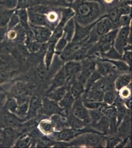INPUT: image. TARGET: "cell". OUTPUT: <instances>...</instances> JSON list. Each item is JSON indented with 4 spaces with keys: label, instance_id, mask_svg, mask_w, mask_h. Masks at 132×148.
<instances>
[{
    "label": "cell",
    "instance_id": "1",
    "mask_svg": "<svg viewBox=\"0 0 132 148\" xmlns=\"http://www.w3.org/2000/svg\"><path fill=\"white\" fill-rule=\"evenodd\" d=\"M69 7L75 12V20L80 25H90L104 14L103 5L99 2L75 0Z\"/></svg>",
    "mask_w": 132,
    "mask_h": 148
},
{
    "label": "cell",
    "instance_id": "2",
    "mask_svg": "<svg viewBox=\"0 0 132 148\" xmlns=\"http://www.w3.org/2000/svg\"><path fill=\"white\" fill-rule=\"evenodd\" d=\"M131 26L122 27L119 29L118 32L114 40V47L122 56L124 49L128 44H131Z\"/></svg>",
    "mask_w": 132,
    "mask_h": 148
},
{
    "label": "cell",
    "instance_id": "3",
    "mask_svg": "<svg viewBox=\"0 0 132 148\" xmlns=\"http://www.w3.org/2000/svg\"><path fill=\"white\" fill-rule=\"evenodd\" d=\"M29 26L38 42L41 44L48 42L53 32L51 29L45 26L34 25L30 23Z\"/></svg>",
    "mask_w": 132,
    "mask_h": 148
},
{
    "label": "cell",
    "instance_id": "4",
    "mask_svg": "<svg viewBox=\"0 0 132 148\" xmlns=\"http://www.w3.org/2000/svg\"><path fill=\"white\" fill-rule=\"evenodd\" d=\"M96 33L101 36L107 33L114 29V25L111 20L107 17V14H104L98 20L96 23L93 27Z\"/></svg>",
    "mask_w": 132,
    "mask_h": 148
},
{
    "label": "cell",
    "instance_id": "5",
    "mask_svg": "<svg viewBox=\"0 0 132 148\" xmlns=\"http://www.w3.org/2000/svg\"><path fill=\"white\" fill-rule=\"evenodd\" d=\"M98 20L93 23L87 26L80 25L75 20V31L72 42H78L87 39L91 29L96 23Z\"/></svg>",
    "mask_w": 132,
    "mask_h": 148
},
{
    "label": "cell",
    "instance_id": "6",
    "mask_svg": "<svg viewBox=\"0 0 132 148\" xmlns=\"http://www.w3.org/2000/svg\"><path fill=\"white\" fill-rule=\"evenodd\" d=\"M76 100L77 101L74 103L72 107V113L74 116L79 120L87 123L90 122V118L88 111L84 106L80 98Z\"/></svg>",
    "mask_w": 132,
    "mask_h": 148
},
{
    "label": "cell",
    "instance_id": "7",
    "mask_svg": "<svg viewBox=\"0 0 132 148\" xmlns=\"http://www.w3.org/2000/svg\"><path fill=\"white\" fill-rule=\"evenodd\" d=\"M88 38L85 39L82 41L75 42H68L66 46L65 49L60 54L61 57L63 60L70 61V57L76 51L78 50L81 46L87 42Z\"/></svg>",
    "mask_w": 132,
    "mask_h": 148
},
{
    "label": "cell",
    "instance_id": "8",
    "mask_svg": "<svg viewBox=\"0 0 132 148\" xmlns=\"http://www.w3.org/2000/svg\"><path fill=\"white\" fill-rule=\"evenodd\" d=\"M105 77H107L101 78L97 81L91 89H98L104 92L114 89V82L112 76L109 75Z\"/></svg>",
    "mask_w": 132,
    "mask_h": 148
},
{
    "label": "cell",
    "instance_id": "9",
    "mask_svg": "<svg viewBox=\"0 0 132 148\" xmlns=\"http://www.w3.org/2000/svg\"><path fill=\"white\" fill-rule=\"evenodd\" d=\"M27 9L29 23L34 25L45 26L50 29L45 14Z\"/></svg>",
    "mask_w": 132,
    "mask_h": 148
},
{
    "label": "cell",
    "instance_id": "10",
    "mask_svg": "<svg viewBox=\"0 0 132 148\" xmlns=\"http://www.w3.org/2000/svg\"><path fill=\"white\" fill-rule=\"evenodd\" d=\"M96 68V63L93 61H86L82 66V69L79 76V81L80 82L85 84L89 77L95 71Z\"/></svg>",
    "mask_w": 132,
    "mask_h": 148
},
{
    "label": "cell",
    "instance_id": "11",
    "mask_svg": "<svg viewBox=\"0 0 132 148\" xmlns=\"http://www.w3.org/2000/svg\"><path fill=\"white\" fill-rule=\"evenodd\" d=\"M64 71L68 79L74 77L80 74L82 69V65L76 61H69L64 67Z\"/></svg>",
    "mask_w": 132,
    "mask_h": 148
},
{
    "label": "cell",
    "instance_id": "12",
    "mask_svg": "<svg viewBox=\"0 0 132 148\" xmlns=\"http://www.w3.org/2000/svg\"><path fill=\"white\" fill-rule=\"evenodd\" d=\"M97 68V72L100 74L101 76H107L114 72L116 69L115 66L109 62L107 61L100 59V62H98L96 64Z\"/></svg>",
    "mask_w": 132,
    "mask_h": 148
},
{
    "label": "cell",
    "instance_id": "13",
    "mask_svg": "<svg viewBox=\"0 0 132 148\" xmlns=\"http://www.w3.org/2000/svg\"><path fill=\"white\" fill-rule=\"evenodd\" d=\"M44 111L45 114H54L60 112L61 108L56 103V101L45 98L43 102Z\"/></svg>",
    "mask_w": 132,
    "mask_h": 148
},
{
    "label": "cell",
    "instance_id": "14",
    "mask_svg": "<svg viewBox=\"0 0 132 148\" xmlns=\"http://www.w3.org/2000/svg\"><path fill=\"white\" fill-rule=\"evenodd\" d=\"M75 31V20L74 17L70 19L65 24L63 29V35L68 42H72Z\"/></svg>",
    "mask_w": 132,
    "mask_h": 148
},
{
    "label": "cell",
    "instance_id": "15",
    "mask_svg": "<svg viewBox=\"0 0 132 148\" xmlns=\"http://www.w3.org/2000/svg\"><path fill=\"white\" fill-rule=\"evenodd\" d=\"M67 81H68V77L66 75L63 68L62 70H61L60 71H59L58 73V74L54 78L52 86L50 87L49 91V92L55 88L64 86V84H65V83Z\"/></svg>",
    "mask_w": 132,
    "mask_h": 148
},
{
    "label": "cell",
    "instance_id": "16",
    "mask_svg": "<svg viewBox=\"0 0 132 148\" xmlns=\"http://www.w3.org/2000/svg\"><path fill=\"white\" fill-rule=\"evenodd\" d=\"M104 93L98 89H90L86 91L84 100L102 102L104 100Z\"/></svg>",
    "mask_w": 132,
    "mask_h": 148
},
{
    "label": "cell",
    "instance_id": "17",
    "mask_svg": "<svg viewBox=\"0 0 132 148\" xmlns=\"http://www.w3.org/2000/svg\"><path fill=\"white\" fill-rule=\"evenodd\" d=\"M84 142L88 147H101L102 146L103 139L95 134H87L84 138Z\"/></svg>",
    "mask_w": 132,
    "mask_h": 148
},
{
    "label": "cell",
    "instance_id": "18",
    "mask_svg": "<svg viewBox=\"0 0 132 148\" xmlns=\"http://www.w3.org/2000/svg\"><path fill=\"white\" fill-rule=\"evenodd\" d=\"M131 81V74H123L120 75L114 81V88L119 91L123 88L126 87L130 83Z\"/></svg>",
    "mask_w": 132,
    "mask_h": 148
},
{
    "label": "cell",
    "instance_id": "19",
    "mask_svg": "<svg viewBox=\"0 0 132 148\" xmlns=\"http://www.w3.org/2000/svg\"><path fill=\"white\" fill-rule=\"evenodd\" d=\"M15 13L18 15L20 20V25L26 30L30 27L29 21L28 14L27 9H17Z\"/></svg>",
    "mask_w": 132,
    "mask_h": 148
},
{
    "label": "cell",
    "instance_id": "20",
    "mask_svg": "<svg viewBox=\"0 0 132 148\" xmlns=\"http://www.w3.org/2000/svg\"><path fill=\"white\" fill-rule=\"evenodd\" d=\"M67 92V88L63 86L55 88L49 92L47 97L55 101H59L62 99Z\"/></svg>",
    "mask_w": 132,
    "mask_h": 148
},
{
    "label": "cell",
    "instance_id": "21",
    "mask_svg": "<svg viewBox=\"0 0 132 148\" xmlns=\"http://www.w3.org/2000/svg\"><path fill=\"white\" fill-rule=\"evenodd\" d=\"M77 134L76 131L72 130H65L54 134L56 139L59 141H68L74 138Z\"/></svg>",
    "mask_w": 132,
    "mask_h": 148
},
{
    "label": "cell",
    "instance_id": "22",
    "mask_svg": "<svg viewBox=\"0 0 132 148\" xmlns=\"http://www.w3.org/2000/svg\"><path fill=\"white\" fill-rule=\"evenodd\" d=\"M55 44L52 42H47V47L46 49L45 63L47 70H49L54 54L55 53Z\"/></svg>",
    "mask_w": 132,
    "mask_h": 148
},
{
    "label": "cell",
    "instance_id": "23",
    "mask_svg": "<svg viewBox=\"0 0 132 148\" xmlns=\"http://www.w3.org/2000/svg\"><path fill=\"white\" fill-rule=\"evenodd\" d=\"M70 93L75 99H79L84 92L83 84L78 81L72 84Z\"/></svg>",
    "mask_w": 132,
    "mask_h": 148
},
{
    "label": "cell",
    "instance_id": "24",
    "mask_svg": "<svg viewBox=\"0 0 132 148\" xmlns=\"http://www.w3.org/2000/svg\"><path fill=\"white\" fill-rule=\"evenodd\" d=\"M118 30L119 29H113L107 33L101 36L97 42L114 43Z\"/></svg>",
    "mask_w": 132,
    "mask_h": 148
},
{
    "label": "cell",
    "instance_id": "25",
    "mask_svg": "<svg viewBox=\"0 0 132 148\" xmlns=\"http://www.w3.org/2000/svg\"><path fill=\"white\" fill-rule=\"evenodd\" d=\"M75 99L72 95L70 91H68L66 93L65 95L64 96L62 99L59 101V106L61 107V108L70 109L74 104Z\"/></svg>",
    "mask_w": 132,
    "mask_h": 148
},
{
    "label": "cell",
    "instance_id": "26",
    "mask_svg": "<svg viewBox=\"0 0 132 148\" xmlns=\"http://www.w3.org/2000/svg\"><path fill=\"white\" fill-rule=\"evenodd\" d=\"M94 126L99 131H102L103 133L108 132L109 128V119L104 115L101 118L99 121L95 124H94Z\"/></svg>",
    "mask_w": 132,
    "mask_h": 148
},
{
    "label": "cell",
    "instance_id": "27",
    "mask_svg": "<svg viewBox=\"0 0 132 148\" xmlns=\"http://www.w3.org/2000/svg\"><path fill=\"white\" fill-rule=\"evenodd\" d=\"M15 10L5 9L0 12V27H7L10 17Z\"/></svg>",
    "mask_w": 132,
    "mask_h": 148
},
{
    "label": "cell",
    "instance_id": "28",
    "mask_svg": "<svg viewBox=\"0 0 132 148\" xmlns=\"http://www.w3.org/2000/svg\"><path fill=\"white\" fill-rule=\"evenodd\" d=\"M116 106V119H117V122H116V126H119L120 125L123 120L125 116L126 113H127V108L125 105H124L123 102L117 104Z\"/></svg>",
    "mask_w": 132,
    "mask_h": 148
},
{
    "label": "cell",
    "instance_id": "29",
    "mask_svg": "<svg viewBox=\"0 0 132 148\" xmlns=\"http://www.w3.org/2000/svg\"><path fill=\"white\" fill-rule=\"evenodd\" d=\"M54 125L51 121L48 120H43L40 123V128L44 134H49L53 132Z\"/></svg>",
    "mask_w": 132,
    "mask_h": 148
},
{
    "label": "cell",
    "instance_id": "30",
    "mask_svg": "<svg viewBox=\"0 0 132 148\" xmlns=\"http://www.w3.org/2000/svg\"><path fill=\"white\" fill-rule=\"evenodd\" d=\"M102 78V76L97 71L94 72L88 79L86 81V90L88 91L92 88L94 84Z\"/></svg>",
    "mask_w": 132,
    "mask_h": 148
},
{
    "label": "cell",
    "instance_id": "31",
    "mask_svg": "<svg viewBox=\"0 0 132 148\" xmlns=\"http://www.w3.org/2000/svg\"><path fill=\"white\" fill-rule=\"evenodd\" d=\"M117 92L114 89L106 91L104 93L103 101L107 105L113 104L116 98L117 97Z\"/></svg>",
    "mask_w": 132,
    "mask_h": 148
},
{
    "label": "cell",
    "instance_id": "32",
    "mask_svg": "<svg viewBox=\"0 0 132 148\" xmlns=\"http://www.w3.org/2000/svg\"><path fill=\"white\" fill-rule=\"evenodd\" d=\"M42 104L41 101L39 98L36 97L32 98L30 101V104L29 108V113L31 114H34L37 113L39 110L42 107Z\"/></svg>",
    "mask_w": 132,
    "mask_h": 148
},
{
    "label": "cell",
    "instance_id": "33",
    "mask_svg": "<svg viewBox=\"0 0 132 148\" xmlns=\"http://www.w3.org/2000/svg\"><path fill=\"white\" fill-rule=\"evenodd\" d=\"M89 114L90 118V121H92L93 125L99 121L101 118L104 115L102 111L99 108L89 110Z\"/></svg>",
    "mask_w": 132,
    "mask_h": 148
},
{
    "label": "cell",
    "instance_id": "34",
    "mask_svg": "<svg viewBox=\"0 0 132 148\" xmlns=\"http://www.w3.org/2000/svg\"><path fill=\"white\" fill-rule=\"evenodd\" d=\"M103 60L107 61L113 64L115 67L121 71H127L129 69V66L123 61L114 59H103Z\"/></svg>",
    "mask_w": 132,
    "mask_h": 148
},
{
    "label": "cell",
    "instance_id": "35",
    "mask_svg": "<svg viewBox=\"0 0 132 148\" xmlns=\"http://www.w3.org/2000/svg\"><path fill=\"white\" fill-rule=\"evenodd\" d=\"M68 42L63 35H62L55 44V52L57 54H60L65 49Z\"/></svg>",
    "mask_w": 132,
    "mask_h": 148
},
{
    "label": "cell",
    "instance_id": "36",
    "mask_svg": "<svg viewBox=\"0 0 132 148\" xmlns=\"http://www.w3.org/2000/svg\"><path fill=\"white\" fill-rule=\"evenodd\" d=\"M102 54H103L105 56V57H107L108 58H109L110 59H114V60L119 59L120 60L122 59V56L116 50L115 48L114 47V46L111 47L110 49L107 51V52Z\"/></svg>",
    "mask_w": 132,
    "mask_h": 148
},
{
    "label": "cell",
    "instance_id": "37",
    "mask_svg": "<svg viewBox=\"0 0 132 148\" xmlns=\"http://www.w3.org/2000/svg\"><path fill=\"white\" fill-rule=\"evenodd\" d=\"M18 0H0V5L8 10H15Z\"/></svg>",
    "mask_w": 132,
    "mask_h": 148
},
{
    "label": "cell",
    "instance_id": "38",
    "mask_svg": "<svg viewBox=\"0 0 132 148\" xmlns=\"http://www.w3.org/2000/svg\"><path fill=\"white\" fill-rule=\"evenodd\" d=\"M132 22L131 14L122 15L119 19V25L120 28L122 27L131 26Z\"/></svg>",
    "mask_w": 132,
    "mask_h": 148
},
{
    "label": "cell",
    "instance_id": "39",
    "mask_svg": "<svg viewBox=\"0 0 132 148\" xmlns=\"http://www.w3.org/2000/svg\"><path fill=\"white\" fill-rule=\"evenodd\" d=\"M20 24V20L18 15L15 13V11L10 17V21L7 25V29H11L16 27Z\"/></svg>",
    "mask_w": 132,
    "mask_h": 148
},
{
    "label": "cell",
    "instance_id": "40",
    "mask_svg": "<svg viewBox=\"0 0 132 148\" xmlns=\"http://www.w3.org/2000/svg\"><path fill=\"white\" fill-rule=\"evenodd\" d=\"M82 103L86 108L90 110H93L100 108L102 102L89 101V100H84L83 102Z\"/></svg>",
    "mask_w": 132,
    "mask_h": 148
},
{
    "label": "cell",
    "instance_id": "41",
    "mask_svg": "<svg viewBox=\"0 0 132 148\" xmlns=\"http://www.w3.org/2000/svg\"><path fill=\"white\" fill-rule=\"evenodd\" d=\"M7 108L12 113H16L18 108V104L16 100L15 99L10 100L7 104Z\"/></svg>",
    "mask_w": 132,
    "mask_h": 148
},
{
    "label": "cell",
    "instance_id": "42",
    "mask_svg": "<svg viewBox=\"0 0 132 148\" xmlns=\"http://www.w3.org/2000/svg\"><path fill=\"white\" fill-rule=\"evenodd\" d=\"M120 138L117 136H112L110 137L107 140V147H114L116 146L120 142Z\"/></svg>",
    "mask_w": 132,
    "mask_h": 148
},
{
    "label": "cell",
    "instance_id": "43",
    "mask_svg": "<svg viewBox=\"0 0 132 148\" xmlns=\"http://www.w3.org/2000/svg\"><path fill=\"white\" fill-rule=\"evenodd\" d=\"M29 103L28 101L22 104L19 105L17 111L16 113L21 115H25L26 114L29 109Z\"/></svg>",
    "mask_w": 132,
    "mask_h": 148
},
{
    "label": "cell",
    "instance_id": "44",
    "mask_svg": "<svg viewBox=\"0 0 132 148\" xmlns=\"http://www.w3.org/2000/svg\"><path fill=\"white\" fill-rule=\"evenodd\" d=\"M47 70L46 67H44L43 66H40V67L38 68L37 70V76L41 80H44L45 79L47 76Z\"/></svg>",
    "mask_w": 132,
    "mask_h": 148
},
{
    "label": "cell",
    "instance_id": "45",
    "mask_svg": "<svg viewBox=\"0 0 132 148\" xmlns=\"http://www.w3.org/2000/svg\"><path fill=\"white\" fill-rule=\"evenodd\" d=\"M120 96L122 99H128V98L131 96V91L130 90L127 88H123L122 89H120Z\"/></svg>",
    "mask_w": 132,
    "mask_h": 148
},
{
    "label": "cell",
    "instance_id": "46",
    "mask_svg": "<svg viewBox=\"0 0 132 148\" xmlns=\"http://www.w3.org/2000/svg\"><path fill=\"white\" fill-rule=\"evenodd\" d=\"M122 56H123V59L130 65L131 61V51H124Z\"/></svg>",
    "mask_w": 132,
    "mask_h": 148
},
{
    "label": "cell",
    "instance_id": "47",
    "mask_svg": "<svg viewBox=\"0 0 132 148\" xmlns=\"http://www.w3.org/2000/svg\"><path fill=\"white\" fill-rule=\"evenodd\" d=\"M30 139L29 137H26V138H24L23 139L21 140L19 142L17 146H18V147H26L28 146L29 143L30 142Z\"/></svg>",
    "mask_w": 132,
    "mask_h": 148
},
{
    "label": "cell",
    "instance_id": "48",
    "mask_svg": "<svg viewBox=\"0 0 132 148\" xmlns=\"http://www.w3.org/2000/svg\"><path fill=\"white\" fill-rule=\"evenodd\" d=\"M7 27H0V42L4 40L7 33Z\"/></svg>",
    "mask_w": 132,
    "mask_h": 148
},
{
    "label": "cell",
    "instance_id": "49",
    "mask_svg": "<svg viewBox=\"0 0 132 148\" xmlns=\"http://www.w3.org/2000/svg\"><path fill=\"white\" fill-rule=\"evenodd\" d=\"M24 90V88L22 84H18L14 88V92L17 94H21Z\"/></svg>",
    "mask_w": 132,
    "mask_h": 148
},
{
    "label": "cell",
    "instance_id": "50",
    "mask_svg": "<svg viewBox=\"0 0 132 148\" xmlns=\"http://www.w3.org/2000/svg\"><path fill=\"white\" fill-rule=\"evenodd\" d=\"M116 2V0H101V4L107 5H111Z\"/></svg>",
    "mask_w": 132,
    "mask_h": 148
},
{
    "label": "cell",
    "instance_id": "51",
    "mask_svg": "<svg viewBox=\"0 0 132 148\" xmlns=\"http://www.w3.org/2000/svg\"><path fill=\"white\" fill-rule=\"evenodd\" d=\"M5 95L4 94H0V107L3 104V103L5 102Z\"/></svg>",
    "mask_w": 132,
    "mask_h": 148
},
{
    "label": "cell",
    "instance_id": "52",
    "mask_svg": "<svg viewBox=\"0 0 132 148\" xmlns=\"http://www.w3.org/2000/svg\"><path fill=\"white\" fill-rule=\"evenodd\" d=\"M8 74L7 73H2L0 75V82L6 79L8 77Z\"/></svg>",
    "mask_w": 132,
    "mask_h": 148
},
{
    "label": "cell",
    "instance_id": "53",
    "mask_svg": "<svg viewBox=\"0 0 132 148\" xmlns=\"http://www.w3.org/2000/svg\"><path fill=\"white\" fill-rule=\"evenodd\" d=\"M57 2L63 7H69V5L66 2L65 0H57Z\"/></svg>",
    "mask_w": 132,
    "mask_h": 148
},
{
    "label": "cell",
    "instance_id": "54",
    "mask_svg": "<svg viewBox=\"0 0 132 148\" xmlns=\"http://www.w3.org/2000/svg\"><path fill=\"white\" fill-rule=\"evenodd\" d=\"M127 140H128V138L124 140V142H124L123 143H126V142H127ZM124 145V144H123V142H121L120 144L118 145V147H121L123 146Z\"/></svg>",
    "mask_w": 132,
    "mask_h": 148
},
{
    "label": "cell",
    "instance_id": "55",
    "mask_svg": "<svg viewBox=\"0 0 132 148\" xmlns=\"http://www.w3.org/2000/svg\"><path fill=\"white\" fill-rule=\"evenodd\" d=\"M65 1L66 3H68L69 5H70L71 4L72 2H74L75 0H65Z\"/></svg>",
    "mask_w": 132,
    "mask_h": 148
},
{
    "label": "cell",
    "instance_id": "56",
    "mask_svg": "<svg viewBox=\"0 0 132 148\" xmlns=\"http://www.w3.org/2000/svg\"><path fill=\"white\" fill-rule=\"evenodd\" d=\"M87 1H91V2H99L100 3H101V0H86Z\"/></svg>",
    "mask_w": 132,
    "mask_h": 148
},
{
    "label": "cell",
    "instance_id": "57",
    "mask_svg": "<svg viewBox=\"0 0 132 148\" xmlns=\"http://www.w3.org/2000/svg\"><path fill=\"white\" fill-rule=\"evenodd\" d=\"M49 1H50V2H53V3H59V5H60V3H59L58 2H57V0H49ZM61 6H62V5H61Z\"/></svg>",
    "mask_w": 132,
    "mask_h": 148
}]
</instances>
